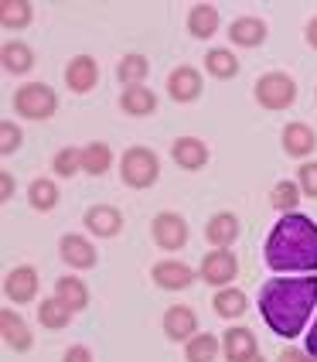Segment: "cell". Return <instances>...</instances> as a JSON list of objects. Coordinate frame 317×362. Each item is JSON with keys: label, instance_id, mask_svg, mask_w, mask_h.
Masks as SVG:
<instances>
[{"label": "cell", "instance_id": "obj_1", "mask_svg": "<svg viewBox=\"0 0 317 362\" xmlns=\"http://www.w3.org/2000/svg\"><path fill=\"white\" fill-rule=\"evenodd\" d=\"M317 304L314 277H277L259 287V315L280 339H297Z\"/></svg>", "mask_w": 317, "mask_h": 362}, {"label": "cell", "instance_id": "obj_2", "mask_svg": "<svg viewBox=\"0 0 317 362\" xmlns=\"http://www.w3.org/2000/svg\"><path fill=\"white\" fill-rule=\"evenodd\" d=\"M266 267L277 274L290 270H314L317 274V222L311 216H280V222L266 236Z\"/></svg>", "mask_w": 317, "mask_h": 362}, {"label": "cell", "instance_id": "obj_3", "mask_svg": "<svg viewBox=\"0 0 317 362\" xmlns=\"http://www.w3.org/2000/svg\"><path fill=\"white\" fill-rule=\"evenodd\" d=\"M119 178L130 188H150L160 178V158L150 147H130L119 158Z\"/></svg>", "mask_w": 317, "mask_h": 362}, {"label": "cell", "instance_id": "obj_4", "mask_svg": "<svg viewBox=\"0 0 317 362\" xmlns=\"http://www.w3.org/2000/svg\"><path fill=\"white\" fill-rule=\"evenodd\" d=\"M55 110H59V96L44 82H28L14 93V113L24 120H48L55 117Z\"/></svg>", "mask_w": 317, "mask_h": 362}, {"label": "cell", "instance_id": "obj_5", "mask_svg": "<svg viewBox=\"0 0 317 362\" xmlns=\"http://www.w3.org/2000/svg\"><path fill=\"white\" fill-rule=\"evenodd\" d=\"M253 89H256V103L263 110H270V113H280V110L297 103V82L290 79L287 72H266V76L256 79Z\"/></svg>", "mask_w": 317, "mask_h": 362}, {"label": "cell", "instance_id": "obj_6", "mask_svg": "<svg viewBox=\"0 0 317 362\" xmlns=\"http://www.w3.org/2000/svg\"><path fill=\"white\" fill-rule=\"evenodd\" d=\"M150 236H154L160 250L174 253V250H181L188 243V222L181 219L178 212H157L154 222H150Z\"/></svg>", "mask_w": 317, "mask_h": 362}, {"label": "cell", "instance_id": "obj_7", "mask_svg": "<svg viewBox=\"0 0 317 362\" xmlns=\"http://www.w3.org/2000/svg\"><path fill=\"white\" fill-rule=\"evenodd\" d=\"M201 281L212 284V287H225V284L236 281L239 274V260L236 253H229V250H212V253H205V260H201Z\"/></svg>", "mask_w": 317, "mask_h": 362}, {"label": "cell", "instance_id": "obj_8", "mask_svg": "<svg viewBox=\"0 0 317 362\" xmlns=\"http://www.w3.org/2000/svg\"><path fill=\"white\" fill-rule=\"evenodd\" d=\"M164 335L171 342H191L198 335V315L188 304H174L164 311Z\"/></svg>", "mask_w": 317, "mask_h": 362}, {"label": "cell", "instance_id": "obj_9", "mask_svg": "<svg viewBox=\"0 0 317 362\" xmlns=\"http://www.w3.org/2000/svg\"><path fill=\"white\" fill-rule=\"evenodd\" d=\"M4 294L14 304H31L38 298V270L35 267H14L4 281Z\"/></svg>", "mask_w": 317, "mask_h": 362}, {"label": "cell", "instance_id": "obj_10", "mask_svg": "<svg viewBox=\"0 0 317 362\" xmlns=\"http://www.w3.org/2000/svg\"><path fill=\"white\" fill-rule=\"evenodd\" d=\"M59 253H61V260L68 263V267H76V270H92V267L100 263L96 246L85 240V236H79V233H68V236H61Z\"/></svg>", "mask_w": 317, "mask_h": 362}, {"label": "cell", "instance_id": "obj_11", "mask_svg": "<svg viewBox=\"0 0 317 362\" xmlns=\"http://www.w3.org/2000/svg\"><path fill=\"white\" fill-rule=\"evenodd\" d=\"M150 281L157 284V287H164V291H184V287L195 284V270H191L188 263L160 260V263H154V270H150Z\"/></svg>", "mask_w": 317, "mask_h": 362}, {"label": "cell", "instance_id": "obj_12", "mask_svg": "<svg viewBox=\"0 0 317 362\" xmlns=\"http://www.w3.org/2000/svg\"><path fill=\"white\" fill-rule=\"evenodd\" d=\"M65 82H68L72 93L96 89V82H100V62L92 59V55H76V59L65 65Z\"/></svg>", "mask_w": 317, "mask_h": 362}, {"label": "cell", "instance_id": "obj_13", "mask_svg": "<svg viewBox=\"0 0 317 362\" xmlns=\"http://www.w3.org/2000/svg\"><path fill=\"white\" fill-rule=\"evenodd\" d=\"M167 93L174 103H195L201 96V72L191 65H178L167 76Z\"/></svg>", "mask_w": 317, "mask_h": 362}, {"label": "cell", "instance_id": "obj_14", "mask_svg": "<svg viewBox=\"0 0 317 362\" xmlns=\"http://www.w3.org/2000/svg\"><path fill=\"white\" fill-rule=\"evenodd\" d=\"M222 352H225V359L229 362H249L259 356V345H256V335L249 332V328H229L225 335H222Z\"/></svg>", "mask_w": 317, "mask_h": 362}, {"label": "cell", "instance_id": "obj_15", "mask_svg": "<svg viewBox=\"0 0 317 362\" xmlns=\"http://www.w3.org/2000/svg\"><path fill=\"white\" fill-rule=\"evenodd\" d=\"M0 335H4V342L11 345L14 352H28L31 345H35V335H31V328L24 325L18 311H11V308H4L0 311Z\"/></svg>", "mask_w": 317, "mask_h": 362}, {"label": "cell", "instance_id": "obj_16", "mask_svg": "<svg viewBox=\"0 0 317 362\" xmlns=\"http://www.w3.org/2000/svg\"><path fill=\"white\" fill-rule=\"evenodd\" d=\"M85 229L92 236H100V240H113L119 229H123V216H119V209H113V205H92L85 212Z\"/></svg>", "mask_w": 317, "mask_h": 362}, {"label": "cell", "instance_id": "obj_17", "mask_svg": "<svg viewBox=\"0 0 317 362\" xmlns=\"http://www.w3.org/2000/svg\"><path fill=\"white\" fill-rule=\"evenodd\" d=\"M280 141H283V151H287L290 158H307V154H314L317 134L307 123H287L283 134H280Z\"/></svg>", "mask_w": 317, "mask_h": 362}, {"label": "cell", "instance_id": "obj_18", "mask_svg": "<svg viewBox=\"0 0 317 362\" xmlns=\"http://www.w3.org/2000/svg\"><path fill=\"white\" fill-rule=\"evenodd\" d=\"M229 41L239 48H259L266 41V21L263 18H236L229 24Z\"/></svg>", "mask_w": 317, "mask_h": 362}, {"label": "cell", "instance_id": "obj_19", "mask_svg": "<svg viewBox=\"0 0 317 362\" xmlns=\"http://www.w3.org/2000/svg\"><path fill=\"white\" fill-rule=\"evenodd\" d=\"M205 240L212 243L215 250H229L239 240V219L232 212H215L208 226H205Z\"/></svg>", "mask_w": 317, "mask_h": 362}, {"label": "cell", "instance_id": "obj_20", "mask_svg": "<svg viewBox=\"0 0 317 362\" xmlns=\"http://www.w3.org/2000/svg\"><path fill=\"white\" fill-rule=\"evenodd\" d=\"M171 158H174L178 168H184V171H198V168L208 164V147H205V141H198V137H178L174 147H171Z\"/></svg>", "mask_w": 317, "mask_h": 362}, {"label": "cell", "instance_id": "obj_21", "mask_svg": "<svg viewBox=\"0 0 317 362\" xmlns=\"http://www.w3.org/2000/svg\"><path fill=\"white\" fill-rule=\"evenodd\" d=\"M212 308H215L218 318L232 322V318H242V315L249 311V298H246V291H239V287H222L215 298H212Z\"/></svg>", "mask_w": 317, "mask_h": 362}, {"label": "cell", "instance_id": "obj_22", "mask_svg": "<svg viewBox=\"0 0 317 362\" xmlns=\"http://www.w3.org/2000/svg\"><path fill=\"white\" fill-rule=\"evenodd\" d=\"M119 106H123V113H130V117H150V113L157 110V96H154V89H147V86H130V89H123Z\"/></svg>", "mask_w": 317, "mask_h": 362}, {"label": "cell", "instance_id": "obj_23", "mask_svg": "<svg viewBox=\"0 0 317 362\" xmlns=\"http://www.w3.org/2000/svg\"><path fill=\"white\" fill-rule=\"evenodd\" d=\"M188 31L201 41L212 38L218 31V7L215 4H195V7L188 11Z\"/></svg>", "mask_w": 317, "mask_h": 362}, {"label": "cell", "instance_id": "obj_24", "mask_svg": "<svg viewBox=\"0 0 317 362\" xmlns=\"http://www.w3.org/2000/svg\"><path fill=\"white\" fill-rule=\"evenodd\" d=\"M72 315H76V311L61 301V298H44V301L38 304V322H41V328H52V332L68 328Z\"/></svg>", "mask_w": 317, "mask_h": 362}, {"label": "cell", "instance_id": "obj_25", "mask_svg": "<svg viewBox=\"0 0 317 362\" xmlns=\"http://www.w3.org/2000/svg\"><path fill=\"white\" fill-rule=\"evenodd\" d=\"M0 62H4V69H7V72L24 76V72H31V69H35V52H31L24 41H7V45L0 48Z\"/></svg>", "mask_w": 317, "mask_h": 362}, {"label": "cell", "instance_id": "obj_26", "mask_svg": "<svg viewBox=\"0 0 317 362\" xmlns=\"http://www.w3.org/2000/svg\"><path fill=\"white\" fill-rule=\"evenodd\" d=\"M109 164H113V151H109V144H85L82 147V171H89L92 178H100V175H106L109 171Z\"/></svg>", "mask_w": 317, "mask_h": 362}, {"label": "cell", "instance_id": "obj_27", "mask_svg": "<svg viewBox=\"0 0 317 362\" xmlns=\"http://www.w3.org/2000/svg\"><path fill=\"white\" fill-rule=\"evenodd\" d=\"M31 18H35V7H31L28 0H4V4H0V24H4L7 31L28 28Z\"/></svg>", "mask_w": 317, "mask_h": 362}, {"label": "cell", "instance_id": "obj_28", "mask_svg": "<svg viewBox=\"0 0 317 362\" xmlns=\"http://www.w3.org/2000/svg\"><path fill=\"white\" fill-rule=\"evenodd\" d=\"M205 69L215 79H236L239 76V59L232 55V48H212L205 55Z\"/></svg>", "mask_w": 317, "mask_h": 362}, {"label": "cell", "instance_id": "obj_29", "mask_svg": "<svg viewBox=\"0 0 317 362\" xmlns=\"http://www.w3.org/2000/svg\"><path fill=\"white\" fill-rule=\"evenodd\" d=\"M28 202H31L35 212H52L59 205V185L52 178H35L28 188Z\"/></svg>", "mask_w": 317, "mask_h": 362}, {"label": "cell", "instance_id": "obj_30", "mask_svg": "<svg viewBox=\"0 0 317 362\" xmlns=\"http://www.w3.org/2000/svg\"><path fill=\"white\" fill-rule=\"evenodd\" d=\"M147 72H150V62L143 59V55H123V62L116 65V79L130 89V86H143L147 79Z\"/></svg>", "mask_w": 317, "mask_h": 362}, {"label": "cell", "instance_id": "obj_31", "mask_svg": "<svg viewBox=\"0 0 317 362\" xmlns=\"http://www.w3.org/2000/svg\"><path fill=\"white\" fill-rule=\"evenodd\" d=\"M55 298H61L72 311H82V308L89 304V287H85L79 277H61V281L55 284Z\"/></svg>", "mask_w": 317, "mask_h": 362}, {"label": "cell", "instance_id": "obj_32", "mask_svg": "<svg viewBox=\"0 0 317 362\" xmlns=\"http://www.w3.org/2000/svg\"><path fill=\"white\" fill-rule=\"evenodd\" d=\"M300 195H304V192H300L297 181H277V185H273V192H270V202H273V209H277V212L290 216V212H297Z\"/></svg>", "mask_w": 317, "mask_h": 362}, {"label": "cell", "instance_id": "obj_33", "mask_svg": "<svg viewBox=\"0 0 317 362\" xmlns=\"http://www.w3.org/2000/svg\"><path fill=\"white\" fill-rule=\"evenodd\" d=\"M218 352H222V342H218L215 335H195L191 342H188V349H184V356H188V362H215Z\"/></svg>", "mask_w": 317, "mask_h": 362}, {"label": "cell", "instance_id": "obj_34", "mask_svg": "<svg viewBox=\"0 0 317 362\" xmlns=\"http://www.w3.org/2000/svg\"><path fill=\"white\" fill-rule=\"evenodd\" d=\"M52 171L59 178H72L82 171V147H61L59 154L52 158Z\"/></svg>", "mask_w": 317, "mask_h": 362}, {"label": "cell", "instance_id": "obj_35", "mask_svg": "<svg viewBox=\"0 0 317 362\" xmlns=\"http://www.w3.org/2000/svg\"><path fill=\"white\" fill-rule=\"evenodd\" d=\"M24 141V134H20V127L14 120H4L0 123V154H14Z\"/></svg>", "mask_w": 317, "mask_h": 362}, {"label": "cell", "instance_id": "obj_36", "mask_svg": "<svg viewBox=\"0 0 317 362\" xmlns=\"http://www.w3.org/2000/svg\"><path fill=\"white\" fill-rule=\"evenodd\" d=\"M297 185L307 199H317V161H304L297 168Z\"/></svg>", "mask_w": 317, "mask_h": 362}, {"label": "cell", "instance_id": "obj_37", "mask_svg": "<svg viewBox=\"0 0 317 362\" xmlns=\"http://www.w3.org/2000/svg\"><path fill=\"white\" fill-rule=\"evenodd\" d=\"M280 362H317V356L304 352V349H283V352H280Z\"/></svg>", "mask_w": 317, "mask_h": 362}, {"label": "cell", "instance_id": "obj_38", "mask_svg": "<svg viewBox=\"0 0 317 362\" xmlns=\"http://www.w3.org/2000/svg\"><path fill=\"white\" fill-rule=\"evenodd\" d=\"M61 362H92V352H89L85 345H72V349L65 352V359Z\"/></svg>", "mask_w": 317, "mask_h": 362}, {"label": "cell", "instance_id": "obj_39", "mask_svg": "<svg viewBox=\"0 0 317 362\" xmlns=\"http://www.w3.org/2000/svg\"><path fill=\"white\" fill-rule=\"evenodd\" d=\"M14 195V178H11V171H0V202H11Z\"/></svg>", "mask_w": 317, "mask_h": 362}, {"label": "cell", "instance_id": "obj_40", "mask_svg": "<svg viewBox=\"0 0 317 362\" xmlns=\"http://www.w3.org/2000/svg\"><path fill=\"white\" fill-rule=\"evenodd\" d=\"M304 38H307V45L317 52V18L307 21V28H304Z\"/></svg>", "mask_w": 317, "mask_h": 362}, {"label": "cell", "instance_id": "obj_41", "mask_svg": "<svg viewBox=\"0 0 317 362\" xmlns=\"http://www.w3.org/2000/svg\"><path fill=\"white\" fill-rule=\"evenodd\" d=\"M307 352L317 356V318H314V328H311V335H307Z\"/></svg>", "mask_w": 317, "mask_h": 362}, {"label": "cell", "instance_id": "obj_42", "mask_svg": "<svg viewBox=\"0 0 317 362\" xmlns=\"http://www.w3.org/2000/svg\"><path fill=\"white\" fill-rule=\"evenodd\" d=\"M249 362H263V356H256V359H249Z\"/></svg>", "mask_w": 317, "mask_h": 362}]
</instances>
